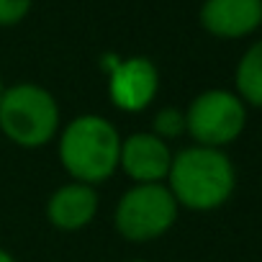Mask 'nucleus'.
<instances>
[{"label": "nucleus", "mask_w": 262, "mask_h": 262, "mask_svg": "<svg viewBox=\"0 0 262 262\" xmlns=\"http://www.w3.org/2000/svg\"><path fill=\"white\" fill-rule=\"evenodd\" d=\"M152 134L160 137L162 142H172V139H180L185 134V111L175 108V105H165L155 113L152 118Z\"/></svg>", "instance_id": "obj_11"}, {"label": "nucleus", "mask_w": 262, "mask_h": 262, "mask_svg": "<svg viewBox=\"0 0 262 262\" xmlns=\"http://www.w3.org/2000/svg\"><path fill=\"white\" fill-rule=\"evenodd\" d=\"M165 185L178 206L193 213H211L229 203L236 190V167L226 149L190 144L172 155Z\"/></svg>", "instance_id": "obj_1"}, {"label": "nucleus", "mask_w": 262, "mask_h": 262, "mask_svg": "<svg viewBox=\"0 0 262 262\" xmlns=\"http://www.w3.org/2000/svg\"><path fill=\"white\" fill-rule=\"evenodd\" d=\"M0 262H16V257H13L8 249H3V247H0Z\"/></svg>", "instance_id": "obj_13"}, {"label": "nucleus", "mask_w": 262, "mask_h": 262, "mask_svg": "<svg viewBox=\"0 0 262 262\" xmlns=\"http://www.w3.org/2000/svg\"><path fill=\"white\" fill-rule=\"evenodd\" d=\"M3 93H6V82H3V77H0V98H3Z\"/></svg>", "instance_id": "obj_14"}, {"label": "nucleus", "mask_w": 262, "mask_h": 262, "mask_svg": "<svg viewBox=\"0 0 262 262\" xmlns=\"http://www.w3.org/2000/svg\"><path fill=\"white\" fill-rule=\"evenodd\" d=\"M247 126L244 100L226 88H211L198 93L185 108V134L198 147L226 149Z\"/></svg>", "instance_id": "obj_5"}, {"label": "nucleus", "mask_w": 262, "mask_h": 262, "mask_svg": "<svg viewBox=\"0 0 262 262\" xmlns=\"http://www.w3.org/2000/svg\"><path fill=\"white\" fill-rule=\"evenodd\" d=\"M198 18L216 39H244L259 29L262 0H203Z\"/></svg>", "instance_id": "obj_8"}, {"label": "nucleus", "mask_w": 262, "mask_h": 262, "mask_svg": "<svg viewBox=\"0 0 262 262\" xmlns=\"http://www.w3.org/2000/svg\"><path fill=\"white\" fill-rule=\"evenodd\" d=\"M160 93V70L147 57L118 59L108 72V98L123 113L147 111Z\"/></svg>", "instance_id": "obj_6"}, {"label": "nucleus", "mask_w": 262, "mask_h": 262, "mask_svg": "<svg viewBox=\"0 0 262 262\" xmlns=\"http://www.w3.org/2000/svg\"><path fill=\"white\" fill-rule=\"evenodd\" d=\"M128 262H149V259H128Z\"/></svg>", "instance_id": "obj_15"}, {"label": "nucleus", "mask_w": 262, "mask_h": 262, "mask_svg": "<svg viewBox=\"0 0 262 262\" xmlns=\"http://www.w3.org/2000/svg\"><path fill=\"white\" fill-rule=\"evenodd\" d=\"M234 93L247 108H262V39L249 44L234 70Z\"/></svg>", "instance_id": "obj_10"}, {"label": "nucleus", "mask_w": 262, "mask_h": 262, "mask_svg": "<svg viewBox=\"0 0 262 262\" xmlns=\"http://www.w3.org/2000/svg\"><path fill=\"white\" fill-rule=\"evenodd\" d=\"M172 155L175 152L170 149V144L155 137L152 131H134L121 139L118 170L134 185L165 183L172 165Z\"/></svg>", "instance_id": "obj_7"}, {"label": "nucleus", "mask_w": 262, "mask_h": 262, "mask_svg": "<svg viewBox=\"0 0 262 262\" xmlns=\"http://www.w3.org/2000/svg\"><path fill=\"white\" fill-rule=\"evenodd\" d=\"M259 26H262V21H259Z\"/></svg>", "instance_id": "obj_16"}, {"label": "nucleus", "mask_w": 262, "mask_h": 262, "mask_svg": "<svg viewBox=\"0 0 262 262\" xmlns=\"http://www.w3.org/2000/svg\"><path fill=\"white\" fill-rule=\"evenodd\" d=\"M59 121V103L41 85L18 82L6 88L0 98V131L21 149H41L54 142Z\"/></svg>", "instance_id": "obj_3"}, {"label": "nucleus", "mask_w": 262, "mask_h": 262, "mask_svg": "<svg viewBox=\"0 0 262 262\" xmlns=\"http://www.w3.org/2000/svg\"><path fill=\"white\" fill-rule=\"evenodd\" d=\"M34 6V0H0V26H16L21 24Z\"/></svg>", "instance_id": "obj_12"}, {"label": "nucleus", "mask_w": 262, "mask_h": 262, "mask_svg": "<svg viewBox=\"0 0 262 262\" xmlns=\"http://www.w3.org/2000/svg\"><path fill=\"white\" fill-rule=\"evenodd\" d=\"M98 190L85 183L59 185L47 201V219L59 231H80L98 216Z\"/></svg>", "instance_id": "obj_9"}, {"label": "nucleus", "mask_w": 262, "mask_h": 262, "mask_svg": "<svg viewBox=\"0 0 262 262\" xmlns=\"http://www.w3.org/2000/svg\"><path fill=\"white\" fill-rule=\"evenodd\" d=\"M57 137L59 162L75 183L98 188L116 175L121 157V134L105 116H75L59 128Z\"/></svg>", "instance_id": "obj_2"}, {"label": "nucleus", "mask_w": 262, "mask_h": 262, "mask_svg": "<svg viewBox=\"0 0 262 262\" xmlns=\"http://www.w3.org/2000/svg\"><path fill=\"white\" fill-rule=\"evenodd\" d=\"M180 206L165 183L131 185L113 206V229L134 244L165 236L178 221Z\"/></svg>", "instance_id": "obj_4"}]
</instances>
